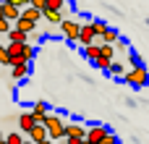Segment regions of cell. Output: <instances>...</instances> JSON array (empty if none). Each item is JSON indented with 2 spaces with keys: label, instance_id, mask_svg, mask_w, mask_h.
Listing matches in <instances>:
<instances>
[{
  "label": "cell",
  "instance_id": "cell-1",
  "mask_svg": "<svg viewBox=\"0 0 149 144\" xmlns=\"http://www.w3.org/2000/svg\"><path fill=\"white\" fill-rule=\"evenodd\" d=\"M5 50H8V58H10V68L18 66V63H29V60L34 58V52H37L34 45H29V42H24V45H18V42H8Z\"/></svg>",
  "mask_w": 149,
  "mask_h": 144
},
{
  "label": "cell",
  "instance_id": "cell-2",
  "mask_svg": "<svg viewBox=\"0 0 149 144\" xmlns=\"http://www.w3.org/2000/svg\"><path fill=\"white\" fill-rule=\"evenodd\" d=\"M42 126L47 129V136L52 139V142H60V139H65V121L58 115V113H47L45 115V121H42Z\"/></svg>",
  "mask_w": 149,
  "mask_h": 144
},
{
  "label": "cell",
  "instance_id": "cell-3",
  "mask_svg": "<svg viewBox=\"0 0 149 144\" xmlns=\"http://www.w3.org/2000/svg\"><path fill=\"white\" fill-rule=\"evenodd\" d=\"M123 81L128 84V87H134V89H144L149 84V71L144 66H139V68H128L126 71V76H123Z\"/></svg>",
  "mask_w": 149,
  "mask_h": 144
},
{
  "label": "cell",
  "instance_id": "cell-4",
  "mask_svg": "<svg viewBox=\"0 0 149 144\" xmlns=\"http://www.w3.org/2000/svg\"><path fill=\"white\" fill-rule=\"evenodd\" d=\"M60 34H63L68 42H79V34H81V21H76V18H68V16H65V21L60 24Z\"/></svg>",
  "mask_w": 149,
  "mask_h": 144
},
{
  "label": "cell",
  "instance_id": "cell-5",
  "mask_svg": "<svg viewBox=\"0 0 149 144\" xmlns=\"http://www.w3.org/2000/svg\"><path fill=\"white\" fill-rule=\"evenodd\" d=\"M113 131L107 129V126H89L86 129V142H92V144H102V142H107V136H110Z\"/></svg>",
  "mask_w": 149,
  "mask_h": 144
},
{
  "label": "cell",
  "instance_id": "cell-6",
  "mask_svg": "<svg viewBox=\"0 0 149 144\" xmlns=\"http://www.w3.org/2000/svg\"><path fill=\"white\" fill-rule=\"evenodd\" d=\"M97 42V31H94V24L92 21H84L81 24V34H79V45L81 47H89Z\"/></svg>",
  "mask_w": 149,
  "mask_h": 144
},
{
  "label": "cell",
  "instance_id": "cell-7",
  "mask_svg": "<svg viewBox=\"0 0 149 144\" xmlns=\"http://www.w3.org/2000/svg\"><path fill=\"white\" fill-rule=\"evenodd\" d=\"M65 139H86V126L76 118L65 126Z\"/></svg>",
  "mask_w": 149,
  "mask_h": 144
},
{
  "label": "cell",
  "instance_id": "cell-8",
  "mask_svg": "<svg viewBox=\"0 0 149 144\" xmlns=\"http://www.w3.org/2000/svg\"><path fill=\"white\" fill-rule=\"evenodd\" d=\"M34 126H37V118L31 115V110H24V113L18 115V129H21L24 134H31Z\"/></svg>",
  "mask_w": 149,
  "mask_h": 144
},
{
  "label": "cell",
  "instance_id": "cell-9",
  "mask_svg": "<svg viewBox=\"0 0 149 144\" xmlns=\"http://www.w3.org/2000/svg\"><path fill=\"white\" fill-rule=\"evenodd\" d=\"M47 113H50V105H47L45 100H37V102H34V108H31V115L37 118V123H42Z\"/></svg>",
  "mask_w": 149,
  "mask_h": 144
},
{
  "label": "cell",
  "instance_id": "cell-10",
  "mask_svg": "<svg viewBox=\"0 0 149 144\" xmlns=\"http://www.w3.org/2000/svg\"><path fill=\"white\" fill-rule=\"evenodd\" d=\"M3 16H5V18L10 21V24H16V21L21 18V10H18L16 5H10L8 0H3Z\"/></svg>",
  "mask_w": 149,
  "mask_h": 144
},
{
  "label": "cell",
  "instance_id": "cell-11",
  "mask_svg": "<svg viewBox=\"0 0 149 144\" xmlns=\"http://www.w3.org/2000/svg\"><path fill=\"white\" fill-rule=\"evenodd\" d=\"M42 18H45L50 26H58V29H60V24L65 21V16H63L60 10H45V13H42Z\"/></svg>",
  "mask_w": 149,
  "mask_h": 144
},
{
  "label": "cell",
  "instance_id": "cell-12",
  "mask_svg": "<svg viewBox=\"0 0 149 144\" xmlns=\"http://www.w3.org/2000/svg\"><path fill=\"white\" fill-rule=\"evenodd\" d=\"M45 139H50V136H47V129H45L42 123H37V126L31 129V134H29V142L39 144V142H45Z\"/></svg>",
  "mask_w": 149,
  "mask_h": 144
},
{
  "label": "cell",
  "instance_id": "cell-13",
  "mask_svg": "<svg viewBox=\"0 0 149 144\" xmlns=\"http://www.w3.org/2000/svg\"><path fill=\"white\" fill-rule=\"evenodd\" d=\"M13 26H16L18 31H24V34H37V24H34V21H29V18H18Z\"/></svg>",
  "mask_w": 149,
  "mask_h": 144
},
{
  "label": "cell",
  "instance_id": "cell-14",
  "mask_svg": "<svg viewBox=\"0 0 149 144\" xmlns=\"http://www.w3.org/2000/svg\"><path fill=\"white\" fill-rule=\"evenodd\" d=\"M10 73H13V79H16V81H21V79H26V76L31 73V66H29V63H18V66H13V68H10Z\"/></svg>",
  "mask_w": 149,
  "mask_h": 144
},
{
  "label": "cell",
  "instance_id": "cell-15",
  "mask_svg": "<svg viewBox=\"0 0 149 144\" xmlns=\"http://www.w3.org/2000/svg\"><path fill=\"white\" fill-rule=\"evenodd\" d=\"M5 37H8V42H18V45H24V42H29V34H24V31H18L16 26H13V29H10V31H8Z\"/></svg>",
  "mask_w": 149,
  "mask_h": 144
},
{
  "label": "cell",
  "instance_id": "cell-16",
  "mask_svg": "<svg viewBox=\"0 0 149 144\" xmlns=\"http://www.w3.org/2000/svg\"><path fill=\"white\" fill-rule=\"evenodd\" d=\"M21 18H29V21H34V24H39V18H42V10H37V8H26V10H21Z\"/></svg>",
  "mask_w": 149,
  "mask_h": 144
},
{
  "label": "cell",
  "instance_id": "cell-17",
  "mask_svg": "<svg viewBox=\"0 0 149 144\" xmlns=\"http://www.w3.org/2000/svg\"><path fill=\"white\" fill-rule=\"evenodd\" d=\"M100 47H102V45H100V42H94V45H89V47H84V55H86V58H89V60L94 63V60L100 58Z\"/></svg>",
  "mask_w": 149,
  "mask_h": 144
},
{
  "label": "cell",
  "instance_id": "cell-18",
  "mask_svg": "<svg viewBox=\"0 0 149 144\" xmlns=\"http://www.w3.org/2000/svg\"><path fill=\"white\" fill-rule=\"evenodd\" d=\"M5 144H26V139L18 131H10V134H5Z\"/></svg>",
  "mask_w": 149,
  "mask_h": 144
},
{
  "label": "cell",
  "instance_id": "cell-19",
  "mask_svg": "<svg viewBox=\"0 0 149 144\" xmlns=\"http://www.w3.org/2000/svg\"><path fill=\"white\" fill-rule=\"evenodd\" d=\"M110 76H126V68H123V63L120 60H113V66H110V71H107Z\"/></svg>",
  "mask_w": 149,
  "mask_h": 144
},
{
  "label": "cell",
  "instance_id": "cell-20",
  "mask_svg": "<svg viewBox=\"0 0 149 144\" xmlns=\"http://www.w3.org/2000/svg\"><path fill=\"white\" fill-rule=\"evenodd\" d=\"M92 24H94V31H97V39H100V37H102V34H105L107 29H110V26H107L105 21H100V18H92Z\"/></svg>",
  "mask_w": 149,
  "mask_h": 144
},
{
  "label": "cell",
  "instance_id": "cell-21",
  "mask_svg": "<svg viewBox=\"0 0 149 144\" xmlns=\"http://www.w3.org/2000/svg\"><path fill=\"white\" fill-rule=\"evenodd\" d=\"M100 55H102V58L115 60V47H113V45H102V47H100Z\"/></svg>",
  "mask_w": 149,
  "mask_h": 144
},
{
  "label": "cell",
  "instance_id": "cell-22",
  "mask_svg": "<svg viewBox=\"0 0 149 144\" xmlns=\"http://www.w3.org/2000/svg\"><path fill=\"white\" fill-rule=\"evenodd\" d=\"M94 66H97V68H102V71L107 73V71H110V66H113V60H110V58H102V55H100V58L94 60Z\"/></svg>",
  "mask_w": 149,
  "mask_h": 144
},
{
  "label": "cell",
  "instance_id": "cell-23",
  "mask_svg": "<svg viewBox=\"0 0 149 144\" xmlns=\"http://www.w3.org/2000/svg\"><path fill=\"white\" fill-rule=\"evenodd\" d=\"M128 63H131V68H139V66H141V55H139L136 50H131V52H128Z\"/></svg>",
  "mask_w": 149,
  "mask_h": 144
},
{
  "label": "cell",
  "instance_id": "cell-24",
  "mask_svg": "<svg viewBox=\"0 0 149 144\" xmlns=\"http://www.w3.org/2000/svg\"><path fill=\"white\" fill-rule=\"evenodd\" d=\"M65 8V0H47V10H60L63 13Z\"/></svg>",
  "mask_w": 149,
  "mask_h": 144
},
{
  "label": "cell",
  "instance_id": "cell-25",
  "mask_svg": "<svg viewBox=\"0 0 149 144\" xmlns=\"http://www.w3.org/2000/svg\"><path fill=\"white\" fill-rule=\"evenodd\" d=\"M8 3H10V5H16L18 10H26V8L31 5V0H8Z\"/></svg>",
  "mask_w": 149,
  "mask_h": 144
},
{
  "label": "cell",
  "instance_id": "cell-26",
  "mask_svg": "<svg viewBox=\"0 0 149 144\" xmlns=\"http://www.w3.org/2000/svg\"><path fill=\"white\" fill-rule=\"evenodd\" d=\"M10 29H13V24H10L8 18H0V34H8Z\"/></svg>",
  "mask_w": 149,
  "mask_h": 144
},
{
  "label": "cell",
  "instance_id": "cell-27",
  "mask_svg": "<svg viewBox=\"0 0 149 144\" xmlns=\"http://www.w3.org/2000/svg\"><path fill=\"white\" fill-rule=\"evenodd\" d=\"M0 63H3V66H10V58H8V50H5V45H0Z\"/></svg>",
  "mask_w": 149,
  "mask_h": 144
},
{
  "label": "cell",
  "instance_id": "cell-28",
  "mask_svg": "<svg viewBox=\"0 0 149 144\" xmlns=\"http://www.w3.org/2000/svg\"><path fill=\"white\" fill-rule=\"evenodd\" d=\"M115 52H131L128 45H126V39H118V42H115Z\"/></svg>",
  "mask_w": 149,
  "mask_h": 144
},
{
  "label": "cell",
  "instance_id": "cell-29",
  "mask_svg": "<svg viewBox=\"0 0 149 144\" xmlns=\"http://www.w3.org/2000/svg\"><path fill=\"white\" fill-rule=\"evenodd\" d=\"M102 144H120V139H118L115 134H110V136H107V142H102Z\"/></svg>",
  "mask_w": 149,
  "mask_h": 144
},
{
  "label": "cell",
  "instance_id": "cell-30",
  "mask_svg": "<svg viewBox=\"0 0 149 144\" xmlns=\"http://www.w3.org/2000/svg\"><path fill=\"white\" fill-rule=\"evenodd\" d=\"M84 139H63V144H81Z\"/></svg>",
  "mask_w": 149,
  "mask_h": 144
},
{
  "label": "cell",
  "instance_id": "cell-31",
  "mask_svg": "<svg viewBox=\"0 0 149 144\" xmlns=\"http://www.w3.org/2000/svg\"><path fill=\"white\" fill-rule=\"evenodd\" d=\"M39 144H58V142H52V139H45V142H39Z\"/></svg>",
  "mask_w": 149,
  "mask_h": 144
},
{
  "label": "cell",
  "instance_id": "cell-32",
  "mask_svg": "<svg viewBox=\"0 0 149 144\" xmlns=\"http://www.w3.org/2000/svg\"><path fill=\"white\" fill-rule=\"evenodd\" d=\"M0 18H5V16H3V0H0Z\"/></svg>",
  "mask_w": 149,
  "mask_h": 144
},
{
  "label": "cell",
  "instance_id": "cell-33",
  "mask_svg": "<svg viewBox=\"0 0 149 144\" xmlns=\"http://www.w3.org/2000/svg\"><path fill=\"white\" fill-rule=\"evenodd\" d=\"M0 142H5V134H3V131H0Z\"/></svg>",
  "mask_w": 149,
  "mask_h": 144
},
{
  "label": "cell",
  "instance_id": "cell-34",
  "mask_svg": "<svg viewBox=\"0 0 149 144\" xmlns=\"http://www.w3.org/2000/svg\"><path fill=\"white\" fill-rule=\"evenodd\" d=\"M81 144H92V142H86V139H84V142H81Z\"/></svg>",
  "mask_w": 149,
  "mask_h": 144
},
{
  "label": "cell",
  "instance_id": "cell-35",
  "mask_svg": "<svg viewBox=\"0 0 149 144\" xmlns=\"http://www.w3.org/2000/svg\"><path fill=\"white\" fill-rule=\"evenodd\" d=\"M26 144H34V142H26Z\"/></svg>",
  "mask_w": 149,
  "mask_h": 144
},
{
  "label": "cell",
  "instance_id": "cell-36",
  "mask_svg": "<svg viewBox=\"0 0 149 144\" xmlns=\"http://www.w3.org/2000/svg\"><path fill=\"white\" fill-rule=\"evenodd\" d=\"M0 144H5V142H0Z\"/></svg>",
  "mask_w": 149,
  "mask_h": 144
}]
</instances>
